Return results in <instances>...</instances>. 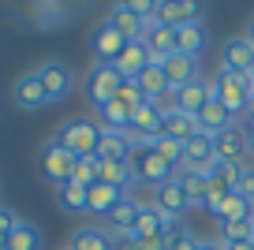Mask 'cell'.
<instances>
[{"instance_id":"obj_1","label":"cell","mask_w":254,"mask_h":250,"mask_svg":"<svg viewBox=\"0 0 254 250\" xmlns=\"http://www.w3.org/2000/svg\"><path fill=\"white\" fill-rule=\"evenodd\" d=\"M53 138L60 142L75 161H82V157H97V146H101V124H97L94 116H71V120H64V124L56 127Z\"/></svg>"},{"instance_id":"obj_2","label":"cell","mask_w":254,"mask_h":250,"mask_svg":"<svg viewBox=\"0 0 254 250\" xmlns=\"http://www.w3.org/2000/svg\"><path fill=\"white\" fill-rule=\"evenodd\" d=\"M213 97L228 109V116L239 124V120L247 116V109H251L254 78H243V75H232V71H221V67H217V75H213Z\"/></svg>"},{"instance_id":"obj_3","label":"cell","mask_w":254,"mask_h":250,"mask_svg":"<svg viewBox=\"0 0 254 250\" xmlns=\"http://www.w3.org/2000/svg\"><path fill=\"white\" fill-rule=\"evenodd\" d=\"M127 78L116 71V63H90V71H86V78H82V94H86V101H90V109L94 112H101L105 105L112 101V97L120 94V86H124Z\"/></svg>"},{"instance_id":"obj_4","label":"cell","mask_w":254,"mask_h":250,"mask_svg":"<svg viewBox=\"0 0 254 250\" xmlns=\"http://www.w3.org/2000/svg\"><path fill=\"white\" fill-rule=\"evenodd\" d=\"M127 164H131V176H135V183H150L153 190L176 176L172 168L161 161V153H157L153 146H135V149H131V157H127Z\"/></svg>"},{"instance_id":"obj_5","label":"cell","mask_w":254,"mask_h":250,"mask_svg":"<svg viewBox=\"0 0 254 250\" xmlns=\"http://www.w3.org/2000/svg\"><path fill=\"white\" fill-rule=\"evenodd\" d=\"M34 75H38V82L45 86L49 105H60V101H67V97H71V90L79 86L75 71L67 67L64 60H45V63H38V67H34Z\"/></svg>"},{"instance_id":"obj_6","label":"cell","mask_w":254,"mask_h":250,"mask_svg":"<svg viewBox=\"0 0 254 250\" xmlns=\"http://www.w3.org/2000/svg\"><path fill=\"white\" fill-rule=\"evenodd\" d=\"M209 101H213V78H194V82H187V86L168 94L165 109H176V112H183V116L198 120V112L206 109Z\"/></svg>"},{"instance_id":"obj_7","label":"cell","mask_w":254,"mask_h":250,"mask_svg":"<svg viewBox=\"0 0 254 250\" xmlns=\"http://www.w3.org/2000/svg\"><path fill=\"white\" fill-rule=\"evenodd\" d=\"M71 176H75V157L56 138H49L45 146H41V180L53 183V190H56V187H64V183H71Z\"/></svg>"},{"instance_id":"obj_8","label":"cell","mask_w":254,"mask_h":250,"mask_svg":"<svg viewBox=\"0 0 254 250\" xmlns=\"http://www.w3.org/2000/svg\"><path fill=\"white\" fill-rule=\"evenodd\" d=\"M124 49H127V38L116 30V26L97 23L94 30H90V53H94L97 63H116L120 56H124Z\"/></svg>"},{"instance_id":"obj_9","label":"cell","mask_w":254,"mask_h":250,"mask_svg":"<svg viewBox=\"0 0 254 250\" xmlns=\"http://www.w3.org/2000/svg\"><path fill=\"white\" fill-rule=\"evenodd\" d=\"M221 71H232V75H243V78L254 75V45L243 34H236L221 45Z\"/></svg>"},{"instance_id":"obj_10","label":"cell","mask_w":254,"mask_h":250,"mask_svg":"<svg viewBox=\"0 0 254 250\" xmlns=\"http://www.w3.org/2000/svg\"><path fill=\"white\" fill-rule=\"evenodd\" d=\"M187 164H183V172H194V176H213V168H217V149H213V138L209 134H194V138L187 142Z\"/></svg>"},{"instance_id":"obj_11","label":"cell","mask_w":254,"mask_h":250,"mask_svg":"<svg viewBox=\"0 0 254 250\" xmlns=\"http://www.w3.org/2000/svg\"><path fill=\"white\" fill-rule=\"evenodd\" d=\"M11 101H15V109H23V112H41L49 105V94L38 82V75L26 71V75L15 78V86H11Z\"/></svg>"},{"instance_id":"obj_12","label":"cell","mask_w":254,"mask_h":250,"mask_svg":"<svg viewBox=\"0 0 254 250\" xmlns=\"http://www.w3.org/2000/svg\"><path fill=\"white\" fill-rule=\"evenodd\" d=\"M206 209L217 217V224H228V220H239V217H254V202H247L239 190H228V194H209Z\"/></svg>"},{"instance_id":"obj_13","label":"cell","mask_w":254,"mask_h":250,"mask_svg":"<svg viewBox=\"0 0 254 250\" xmlns=\"http://www.w3.org/2000/svg\"><path fill=\"white\" fill-rule=\"evenodd\" d=\"M127 198H131V190H124V187L94 183V187H86V213H94V217L101 220V217H109L120 202H127Z\"/></svg>"},{"instance_id":"obj_14","label":"cell","mask_w":254,"mask_h":250,"mask_svg":"<svg viewBox=\"0 0 254 250\" xmlns=\"http://www.w3.org/2000/svg\"><path fill=\"white\" fill-rule=\"evenodd\" d=\"M180 224V220L165 217V213L157 209V205H142L138 209V220H135V239H168V232Z\"/></svg>"},{"instance_id":"obj_15","label":"cell","mask_w":254,"mask_h":250,"mask_svg":"<svg viewBox=\"0 0 254 250\" xmlns=\"http://www.w3.org/2000/svg\"><path fill=\"white\" fill-rule=\"evenodd\" d=\"M153 205H157L165 217H172V220H180L183 213L190 209V202H187V190H183V183L176 180H168V183H161L157 190H153Z\"/></svg>"},{"instance_id":"obj_16","label":"cell","mask_w":254,"mask_h":250,"mask_svg":"<svg viewBox=\"0 0 254 250\" xmlns=\"http://www.w3.org/2000/svg\"><path fill=\"white\" fill-rule=\"evenodd\" d=\"M142 45L150 49V56H153V60H168V56H176V26H165L161 19L146 23Z\"/></svg>"},{"instance_id":"obj_17","label":"cell","mask_w":254,"mask_h":250,"mask_svg":"<svg viewBox=\"0 0 254 250\" xmlns=\"http://www.w3.org/2000/svg\"><path fill=\"white\" fill-rule=\"evenodd\" d=\"M213 149H217V161H247L251 157V146H247V127H228L224 134L213 138Z\"/></svg>"},{"instance_id":"obj_18","label":"cell","mask_w":254,"mask_h":250,"mask_svg":"<svg viewBox=\"0 0 254 250\" xmlns=\"http://www.w3.org/2000/svg\"><path fill=\"white\" fill-rule=\"evenodd\" d=\"M138 209H142V205H138L135 198H127V202H120L116 209H112L109 217H101L97 224H101L112 239H116V235H131L135 232V220H138Z\"/></svg>"},{"instance_id":"obj_19","label":"cell","mask_w":254,"mask_h":250,"mask_svg":"<svg viewBox=\"0 0 254 250\" xmlns=\"http://www.w3.org/2000/svg\"><path fill=\"white\" fill-rule=\"evenodd\" d=\"M194 134H198V120L194 116H183V112H176V109H165V116H161V138H172V142H180V146H187Z\"/></svg>"},{"instance_id":"obj_20","label":"cell","mask_w":254,"mask_h":250,"mask_svg":"<svg viewBox=\"0 0 254 250\" xmlns=\"http://www.w3.org/2000/svg\"><path fill=\"white\" fill-rule=\"evenodd\" d=\"M105 23L116 26V30L124 34L127 41H138V38L146 34V23L138 19V11L131 8V0H127V4H112V8H109V19H105Z\"/></svg>"},{"instance_id":"obj_21","label":"cell","mask_w":254,"mask_h":250,"mask_svg":"<svg viewBox=\"0 0 254 250\" xmlns=\"http://www.w3.org/2000/svg\"><path fill=\"white\" fill-rule=\"evenodd\" d=\"M150 63H153V56H150V49L142 45V38H138V41H127L124 56L116 60V71H120L124 78H138Z\"/></svg>"},{"instance_id":"obj_22","label":"cell","mask_w":254,"mask_h":250,"mask_svg":"<svg viewBox=\"0 0 254 250\" xmlns=\"http://www.w3.org/2000/svg\"><path fill=\"white\" fill-rule=\"evenodd\" d=\"M161 67H165L172 90H180V86H187V82H194V78H202L194 56H180V53H176V56H168V60H161ZM165 101H168V97H165Z\"/></svg>"},{"instance_id":"obj_23","label":"cell","mask_w":254,"mask_h":250,"mask_svg":"<svg viewBox=\"0 0 254 250\" xmlns=\"http://www.w3.org/2000/svg\"><path fill=\"white\" fill-rule=\"evenodd\" d=\"M30 19H34V26L38 30H60L64 23H67V4H56V0H41V4H30Z\"/></svg>"},{"instance_id":"obj_24","label":"cell","mask_w":254,"mask_h":250,"mask_svg":"<svg viewBox=\"0 0 254 250\" xmlns=\"http://www.w3.org/2000/svg\"><path fill=\"white\" fill-rule=\"evenodd\" d=\"M206 45H209V34H206L202 23H187V26L176 30V53L180 56H194V60H198V56L206 53Z\"/></svg>"},{"instance_id":"obj_25","label":"cell","mask_w":254,"mask_h":250,"mask_svg":"<svg viewBox=\"0 0 254 250\" xmlns=\"http://www.w3.org/2000/svg\"><path fill=\"white\" fill-rule=\"evenodd\" d=\"M138 86H142V94L150 97V101H161L165 105V97L172 94V82H168V75H165V67H161V60H153L150 67L142 71V75L135 78Z\"/></svg>"},{"instance_id":"obj_26","label":"cell","mask_w":254,"mask_h":250,"mask_svg":"<svg viewBox=\"0 0 254 250\" xmlns=\"http://www.w3.org/2000/svg\"><path fill=\"white\" fill-rule=\"evenodd\" d=\"M157 19L165 26H187V23H202V4H190V0H176V4H161Z\"/></svg>"},{"instance_id":"obj_27","label":"cell","mask_w":254,"mask_h":250,"mask_svg":"<svg viewBox=\"0 0 254 250\" xmlns=\"http://www.w3.org/2000/svg\"><path fill=\"white\" fill-rule=\"evenodd\" d=\"M228 127H236V120H232V116H228V109H224V105L213 97V101H209L206 109L198 112V131H202V134H209V138H217V134H224Z\"/></svg>"},{"instance_id":"obj_28","label":"cell","mask_w":254,"mask_h":250,"mask_svg":"<svg viewBox=\"0 0 254 250\" xmlns=\"http://www.w3.org/2000/svg\"><path fill=\"white\" fill-rule=\"evenodd\" d=\"M71 250H112V235L101 224H82L71 232Z\"/></svg>"},{"instance_id":"obj_29","label":"cell","mask_w":254,"mask_h":250,"mask_svg":"<svg viewBox=\"0 0 254 250\" xmlns=\"http://www.w3.org/2000/svg\"><path fill=\"white\" fill-rule=\"evenodd\" d=\"M131 149H135L131 134H124V131H101V146H97V157H101V161H127Z\"/></svg>"},{"instance_id":"obj_30","label":"cell","mask_w":254,"mask_h":250,"mask_svg":"<svg viewBox=\"0 0 254 250\" xmlns=\"http://www.w3.org/2000/svg\"><path fill=\"white\" fill-rule=\"evenodd\" d=\"M41 247H45L41 228L30 224V220H19L15 232H11V239H8V250H41Z\"/></svg>"},{"instance_id":"obj_31","label":"cell","mask_w":254,"mask_h":250,"mask_svg":"<svg viewBox=\"0 0 254 250\" xmlns=\"http://www.w3.org/2000/svg\"><path fill=\"white\" fill-rule=\"evenodd\" d=\"M176 180H180V183H183V190H187V202H190V209H206V202H209V180H206V176L180 172Z\"/></svg>"},{"instance_id":"obj_32","label":"cell","mask_w":254,"mask_h":250,"mask_svg":"<svg viewBox=\"0 0 254 250\" xmlns=\"http://www.w3.org/2000/svg\"><path fill=\"white\" fill-rule=\"evenodd\" d=\"M97 161H101V157H97ZM101 183H112V187L131 190V187H135L131 164H127V161H101Z\"/></svg>"},{"instance_id":"obj_33","label":"cell","mask_w":254,"mask_h":250,"mask_svg":"<svg viewBox=\"0 0 254 250\" xmlns=\"http://www.w3.org/2000/svg\"><path fill=\"white\" fill-rule=\"evenodd\" d=\"M56 202H60L64 213H86V187L64 183V187H56Z\"/></svg>"},{"instance_id":"obj_34","label":"cell","mask_w":254,"mask_h":250,"mask_svg":"<svg viewBox=\"0 0 254 250\" xmlns=\"http://www.w3.org/2000/svg\"><path fill=\"white\" fill-rule=\"evenodd\" d=\"M198 235L190 232V228H183V224H176L172 232H168V239H165V250H198Z\"/></svg>"},{"instance_id":"obj_35","label":"cell","mask_w":254,"mask_h":250,"mask_svg":"<svg viewBox=\"0 0 254 250\" xmlns=\"http://www.w3.org/2000/svg\"><path fill=\"white\" fill-rule=\"evenodd\" d=\"M251 220L254 217H239V220H228V224H217V228H221V243L251 239Z\"/></svg>"},{"instance_id":"obj_36","label":"cell","mask_w":254,"mask_h":250,"mask_svg":"<svg viewBox=\"0 0 254 250\" xmlns=\"http://www.w3.org/2000/svg\"><path fill=\"white\" fill-rule=\"evenodd\" d=\"M116 97H120V101H124V105H127V109H131V112H135L138 105H146V101H150V97L142 94V86H138L135 78H127L124 86H120V94H116Z\"/></svg>"},{"instance_id":"obj_37","label":"cell","mask_w":254,"mask_h":250,"mask_svg":"<svg viewBox=\"0 0 254 250\" xmlns=\"http://www.w3.org/2000/svg\"><path fill=\"white\" fill-rule=\"evenodd\" d=\"M15 224H19V217L11 209H4L0 205V247H8V239H11V232H15Z\"/></svg>"},{"instance_id":"obj_38","label":"cell","mask_w":254,"mask_h":250,"mask_svg":"<svg viewBox=\"0 0 254 250\" xmlns=\"http://www.w3.org/2000/svg\"><path fill=\"white\" fill-rule=\"evenodd\" d=\"M236 190L247 198V202H254V164H247V172L239 176V183H236Z\"/></svg>"},{"instance_id":"obj_39","label":"cell","mask_w":254,"mask_h":250,"mask_svg":"<svg viewBox=\"0 0 254 250\" xmlns=\"http://www.w3.org/2000/svg\"><path fill=\"white\" fill-rule=\"evenodd\" d=\"M112 250H135V235H116V239H112Z\"/></svg>"},{"instance_id":"obj_40","label":"cell","mask_w":254,"mask_h":250,"mask_svg":"<svg viewBox=\"0 0 254 250\" xmlns=\"http://www.w3.org/2000/svg\"><path fill=\"white\" fill-rule=\"evenodd\" d=\"M221 250H254L251 239H236V243H221Z\"/></svg>"},{"instance_id":"obj_41","label":"cell","mask_w":254,"mask_h":250,"mask_svg":"<svg viewBox=\"0 0 254 250\" xmlns=\"http://www.w3.org/2000/svg\"><path fill=\"white\" fill-rule=\"evenodd\" d=\"M247 146H251V157H254V120H247Z\"/></svg>"},{"instance_id":"obj_42","label":"cell","mask_w":254,"mask_h":250,"mask_svg":"<svg viewBox=\"0 0 254 250\" xmlns=\"http://www.w3.org/2000/svg\"><path fill=\"white\" fill-rule=\"evenodd\" d=\"M198 250H221V239H202Z\"/></svg>"},{"instance_id":"obj_43","label":"cell","mask_w":254,"mask_h":250,"mask_svg":"<svg viewBox=\"0 0 254 250\" xmlns=\"http://www.w3.org/2000/svg\"><path fill=\"white\" fill-rule=\"evenodd\" d=\"M243 38H247V41L254 45V15H251V26H247V34H243Z\"/></svg>"},{"instance_id":"obj_44","label":"cell","mask_w":254,"mask_h":250,"mask_svg":"<svg viewBox=\"0 0 254 250\" xmlns=\"http://www.w3.org/2000/svg\"><path fill=\"white\" fill-rule=\"evenodd\" d=\"M251 243H254V220H251Z\"/></svg>"},{"instance_id":"obj_45","label":"cell","mask_w":254,"mask_h":250,"mask_svg":"<svg viewBox=\"0 0 254 250\" xmlns=\"http://www.w3.org/2000/svg\"><path fill=\"white\" fill-rule=\"evenodd\" d=\"M0 250H8V247H0Z\"/></svg>"},{"instance_id":"obj_46","label":"cell","mask_w":254,"mask_h":250,"mask_svg":"<svg viewBox=\"0 0 254 250\" xmlns=\"http://www.w3.org/2000/svg\"><path fill=\"white\" fill-rule=\"evenodd\" d=\"M67 250H71V247H67Z\"/></svg>"},{"instance_id":"obj_47","label":"cell","mask_w":254,"mask_h":250,"mask_svg":"<svg viewBox=\"0 0 254 250\" xmlns=\"http://www.w3.org/2000/svg\"><path fill=\"white\" fill-rule=\"evenodd\" d=\"M251 78H254V75H251Z\"/></svg>"}]
</instances>
